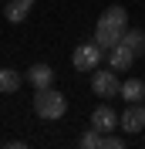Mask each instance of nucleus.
Here are the masks:
<instances>
[{
    "label": "nucleus",
    "mask_w": 145,
    "mask_h": 149,
    "mask_svg": "<svg viewBox=\"0 0 145 149\" xmlns=\"http://www.w3.org/2000/svg\"><path fill=\"white\" fill-rule=\"evenodd\" d=\"M34 112H37V119H47V122L64 119V112H68V98H64L57 88H37V95H34Z\"/></svg>",
    "instance_id": "f257e3e1"
},
{
    "label": "nucleus",
    "mask_w": 145,
    "mask_h": 149,
    "mask_svg": "<svg viewBox=\"0 0 145 149\" xmlns=\"http://www.w3.org/2000/svg\"><path fill=\"white\" fill-rule=\"evenodd\" d=\"M91 92L98 98H115L122 95V78H118L115 68H95L91 71Z\"/></svg>",
    "instance_id": "f03ea898"
},
{
    "label": "nucleus",
    "mask_w": 145,
    "mask_h": 149,
    "mask_svg": "<svg viewBox=\"0 0 145 149\" xmlns=\"http://www.w3.org/2000/svg\"><path fill=\"white\" fill-rule=\"evenodd\" d=\"M101 58H105V51H101V47L95 44V37H91V41H81V44L74 47L71 65H74V71H95V68L101 65Z\"/></svg>",
    "instance_id": "7ed1b4c3"
},
{
    "label": "nucleus",
    "mask_w": 145,
    "mask_h": 149,
    "mask_svg": "<svg viewBox=\"0 0 145 149\" xmlns=\"http://www.w3.org/2000/svg\"><path fill=\"white\" fill-rule=\"evenodd\" d=\"M118 125H122V132H145L142 102H125V112L118 115Z\"/></svg>",
    "instance_id": "20e7f679"
},
{
    "label": "nucleus",
    "mask_w": 145,
    "mask_h": 149,
    "mask_svg": "<svg viewBox=\"0 0 145 149\" xmlns=\"http://www.w3.org/2000/svg\"><path fill=\"white\" fill-rule=\"evenodd\" d=\"M118 125V112L111 109V105H98V109L91 112V129H98V132H115Z\"/></svg>",
    "instance_id": "39448f33"
},
{
    "label": "nucleus",
    "mask_w": 145,
    "mask_h": 149,
    "mask_svg": "<svg viewBox=\"0 0 145 149\" xmlns=\"http://www.w3.org/2000/svg\"><path fill=\"white\" fill-rule=\"evenodd\" d=\"M95 27H108V31H122V34H125V27H128L125 7H118V3H115V7H108V10L98 17V24H95Z\"/></svg>",
    "instance_id": "423d86ee"
},
{
    "label": "nucleus",
    "mask_w": 145,
    "mask_h": 149,
    "mask_svg": "<svg viewBox=\"0 0 145 149\" xmlns=\"http://www.w3.org/2000/svg\"><path fill=\"white\" fill-rule=\"evenodd\" d=\"M24 78H27V85H34V88H54V68L51 65H30Z\"/></svg>",
    "instance_id": "0eeeda50"
},
{
    "label": "nucleus",
    "mask_w": 145,
    "mask_h": 149,
    "mask_svg": "<svg viewBox=\"0 0 145 149\" xmlns=\"http://www.w3.org/2000/svg\"><path fill=\"white\" fill-rule=\"evenodd\" d=\"M105 58H108V68H115L118 74H122V71H128V68H132V61H135V54H132V51H128L122 41H118V44L111 47Z\"/></svg>",
    "instance_id": "6e6552de"
},
{
    "label": "nucleus",
    "mask_w": 145,
    "mask_h": 149,
    "mask_svg": "<svg viewBox=\"0 0 145 149\" xmlns=\"http://www.w3.org/2000/svg\"><path fill=\"white\" fill-rule=\"evenodd\" d=\"M30 10H34V0H10L3 7V20L7 24H24Z\"/></svg>",
    "instance_id": "1a4fd4ad"
},
{
    "label": "nucleus",
    "mask_w": 145,
    "mask_h": 149,
    "mask_svg": "<svg viewBox=\"0 0 145 149\" xmlns=\"http://www.w3.org/2000/svg\"><path fill=\"white\" fill-rule=\"evenodd\" d=\"M122 44H125L135 58H142V54H145V31H138V27H125V34H122Z\"/></svg>",
    "instance_id": "9d476101"
},
{
    "label": "nucleus",
    "mask_w": 145,
    "mask_h": 149,
    "mask_svg": "<svg viewBox=\"0 0 145 149\" xmlns=\"http://www.w3.org/2000/svg\"><path fill=\"white\" fill-rule=\"evenodd\" d=\"M122 98L125 102H145V81L142 78H125L122 81Z\"/></svg>",
    "instance_id": "9b49d317"
},
{
    "label": "nucleus",
    "mask_w": 145,
    "mask_h": 149,
    "mask_svg": "<svg viewBox=\"0 0 145 149\" xmlns=\"http://www.w3.org/2000/svg\"><path fill=\"white\" fill-rule=\"evenodd\" d=\"M24 85V74L20 71H14V68H0V92L3 95H14Z\"/></svg>",
    "instance_id": "f8f14e48"
},
{
    "label": "nucleus",
    "mask_w": 145,
    "mask_h": 149,
    "mask_svg": "<svg viewBox=\"0 0 145 149\" xmlns=\"http://www.w3.org/2000/svg\"><path fill=\"white\" fill-rule=\"evenodd\" d=\"M118 41H122V31H108V27H95V44L101 47V51H105V54H108L111 47L118 44Z\"/></svg>",
    "instance_id": "ddd939ff"
},
{
    "label": "nucleus",
    "mask_w": 145,
    "mask_h": 149,
    "mask_svg": "<svg viewBox=\"0 0 145 149\" xmlns=\"http://www.w3.org/2000/svg\"><path fill=\"white\" fill-rule=\"evenodd\" d=\"M101 139H105V132H98V129L84 132L81 136V149H101Z\"/></svg>",
    "instance_id": "4468645a"
},
{
    "label": "nucleus",
    "mask_w": 145,
    "mask_h": 149,
    "mask_svg": "<svg viewBox=\"0 0 145 149\" xmlns=\"http://www.w3.org/2000/svg\"><path fill=\"white\" fill-rule=\"evenodd\" d=\"M101 146H105V149H122V146H125V139H122V136H108V132H105Z\"/></svg>",
    "instance_id": "2eb2a0df"
},
{
    "label": "nucleus",
    "mask_w": 145,
    "mask_h": 149,
    "mask_svg": "<svg viewBox=\"0 0 145 149\" xmlns=\"http://www.w3.org/2000/svg\"><path fill=\"white\" fill-rule=\"evenodd\" d=\"M142 112H145V102H142Z\"/></svg>",
    "instance_id": "dca6fc26"
}]
</instances>
